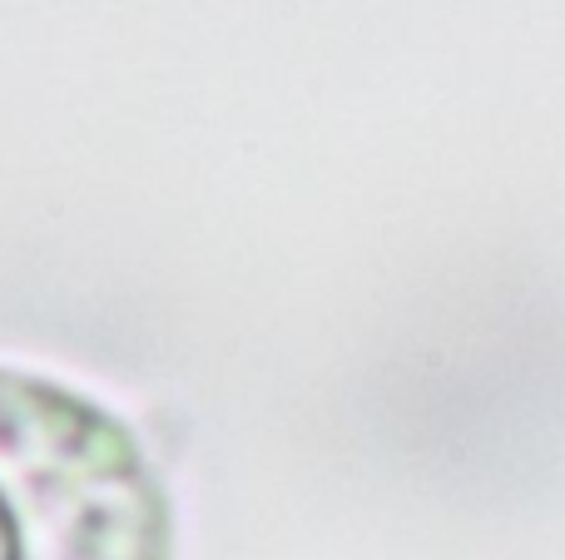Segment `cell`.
<instances>
[{
	"mask_svg": "<svg viewBox=\"0 0 565 560\" xmlns=\"http://www.w3.org/2000/svg\"><path fill=\"white\" fill-rule=\"evenodd\" d=\"M0 560H174L145 442L105 402L0 367Z\"/></svg>",
	"mask_w": 565,
	"mask_h": 560,
	"instance_id": "1",
	"label": "cell"
}]
</instances>
